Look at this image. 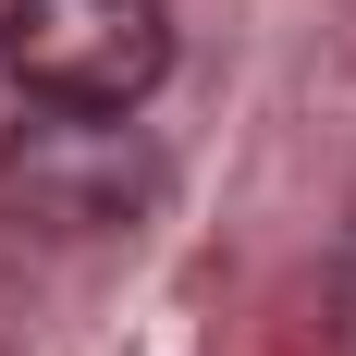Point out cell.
<instances>
[{
  "label": "cell",
  "mask_w": 356,
  "mask_h": 356,
  "mask_svg": "<svg viewBox=\"0 0 356 356\" xmlns=\"http://www.w3.org/2000/svg\"><path fill=\"white\" fill-rule=\"evenodd\" d=\"M0 74L37 111H147L172 74V0H0Z\"/></svg>",
  "instance_id": "1"
},
{
  "label": "cell",
  "mask_w": 356,
  "mask_h": 356,
  "mask_svg": "<svg viewBox=\"0 0 356 356\" xmlns=\"http://www.w3.org/2000/svg\"><path fill=\"white\" fill-rule=\"evenodd\" d=\"M13 197H25L37 221H136L147 197H160V160H136L99 111H62V123H37V136L13 147Z\"/></svg>",
  "instance_id": "2"
}]
</instances>
